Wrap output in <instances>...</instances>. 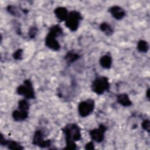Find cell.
Segmentation results:
<instances>
[{
    "mask_svg": "<svg viewBox=\"0 0 150 150\" xmlns=\"http://www.w3.org/2000/svg\"><path fill=\"white\" fill-rule=\"evenodd\" d=\"M8 149H16V150H22L24 149V147L22 146L19 142H17L14 140H9L6 145Z\"/></svg>",
    "mask_w": 150,
    "mask_h": 150,
    "instance_id": "e0dca14e",
    "label": "cell"
},
{
    "mask_svg": "<svg viewBox=\"0 0 150 150\" xmlns=\"http://www.w3.org/2000/svg\"><path fill=\"white\" fill-rule=\"evenodd\" d=\"M6 10L9 13H10L11 15L16 16V17H20L21 16V13L19 11V9L18 8L14 5H9L6 7Z\"/></svg>",
    "mask_w": 150,
    "mask_h": 150,
    "instance_id": "d6986e66",
    "label": "cell"
},
{
    "mask_svg": "<svg viewBox=\"0 0 150 150\" xmlns=\"http://www.w3.org/2000/svg\"><path fill=\"white\" fill-rule=\"evenodd\" d=\"M32 144L42 148L50 147L52 144L51 139H45V135L41 129H37L34 132Z\"/></svg>",
    "mask_w": 150,
    "mask_h": 150,
    "instance_id": "52a82bcc",
    "label": "cell"
},
{
    "mask_svg": "<svg viewBox=\"0 0 150 150\" xmlns=\"http://www.w3.org/2000/svg\"><path fill=\"white\" fill-rule=\"evenodd\" d=\"M12 117L15 121H23L28 118L29 111L21 110L18 108L12 111Z\"/></svg>",
    "mask_w": 150,
    "mask_h": 150,
    "instance_id": "30bf717a",
    "label": "cell"
},
{
    "mask_svg": "<svg viewBox=\"0 0 150 150\" xmlns=\"http://www.w3.org/2000/svg\"><path fill=\"white\" fill-rule=\"evenodd\" d=\"M107 130V127L104 124H100L96 128L89 131V135L93 141L101 143L104 139V135Z\"/></svg>",
    "mask_w": 150,
    "mask_h": 150,
    "instance_id": "ba28073f",
    "label": "cell"
},
{
    "mask_svg": "<svg viewBox=\"0 0 150 150\" xmlns=\"http://www.w3.org/2000/svg\"><path fill=\"white\" fill-rule=\"evenodd\" d=\"M100 66L105 69H110L111 67L112 63V59L109 54H105L102 56L99 60Z\"/></svg>",
    "mask_w": 150,
    "mask_h": 150,
    "instance_id": "5bb4252c",
    "label": "cell"
},
{
    "mask_svg": "<svg viewBox=\"0 0 150 150\" xmlns=\"http://www.w3.org/2000/svg\"><path fill=\"white\" fill-rule=\"evenodd\" d=\"M95 101L92 98H88L80 102L78 104V112L80 117H86L94 111Z\"/></svg>",
    "mask_w": 150,
    "mask_h": 150,
    "instance_id": "8992f818",
    "label": "cell"
},
{
    "mask_svg": "<svg viewBox=\"0 0 150 150\" xmlns=\"http://www.w3.org/2000/svg\"><path fill=\"white\" fill-rule=\"evenodd\" d=\"M23 49H18L15 50L13 53L12 54V57L15 60H20L22 59L23 55Z\"/></svg>",
    "mask_w": 150,
    "mask_h": 150,
    "instance_id": "44dd1931",
    "label": "cell"
},
{
    "mask_svg": "<svg viewBox=\"0 0 150 150\" xmlns=\"http://www.w3.org/2000/svg\"><path fill=\"white\" fill-rule=\"evenodd\" d=\"M85 149L87 150H90V149H94L95 148L94 146V144L93 142V141H90L88 142H87L86 145H85V147H84Z\"/></svg>",
    "mask_w": 150,
    "mask_h": 150,
    "instance_id": "603a6c76",
    "label": "cell"
},
{
    "mask_svg": "<svg viewBox=\"0 0 150 150\" xmlns=\"http://www.w3.org/2000/svg\"><path fill=\"white\" fill-rule=\"evenodd\" d=\"M117 101L119 104L125 107H129L132 104L129 96L125 93L118 94L117 96Z\"/></svg>",
    "mask_w": 150,
    "mask_h": 150,
    "instance_id": "7c38bea8",
    "label": "cell"
},
{
    "mask_svg": "<svg viewBox=\"0 0 150 150\" xmlns=\"http://www.w3.org/2000/svg\"><path fill=\"white\" fill-rule=\"evenodd\" d=\"M99 28L102 32H103L106 36H108L112 35L114 33V29L112 26L106 22H103L100 23Z\"/></svg>",
    "mask_w": 150,
    "mask_h": 150,
    "instance_id": "9a60e30c",
    "label": "cell"
},
{
    "mask_svg": "<svg viewBox=\"0 0 150 150\" xmlns=\"http://www.w3.org/2000/svg\"><path fill=\"white\" fill-rule=\"evenodd\" d=\"M69 13L67 8L64 6H58L54 9V13L56 17L60 22L66 21Z\"/></svg>",
    "mask_w": 150,
    "mask_h": 150,
    "instance_id": "8fae6325",
    "label": "cell"
},
{
    "mask_svg": "<svg viewBox=\"0 0 150 150\" xmlns=\"http://www.w3.org/2000/svg\"><path fill=\"white\" fill-rule=\"evenodd\" d=\"M146 97H147V98L149 100V88H148L146 92Z\"/></svg>",
    "mask_w": 150,
    "mask_h": 150,
    "instance_id": "cb8c5ba5",
    "label": "cell"
},
{
    "mask_svg": "<svg viewBox=\"0 0 150 150\" xmlns=\"http://www.w3.org/2000/svg\"><path fill=\"white\" fill-rule=\"evenodd\" d=\"M108 12L116 20H121L126 15L125 10L118 5H113L108 9Z\"/></svg>",
    "mask_w": 150,
    "mask_h": 150,
    "instance_id": "9c48e42d",
    "label": "cell"
},
{
    "mask_svg": "<svg viewBox=\"0 0 150 150\" xmlns=\"http://www.w3.org/2000/svg\"><path fill=\"white\" fill-rule=\"evenodd\" d=\"M110 88V83L108 77L106 76H97L93 81L91 86L92 91L97 95H101Z\"/></svg>",
    "mask_w": 150,
    "mask_h": 150,
    "instance_id": "3957f363",
    "label": "cell"
},
{
    "mask_svg": "<svg viewBox=\"0 0 150 150\" xmlns=\"http://www.w3.org/2000/svg\"><path fill=\"white\" fill-rule=\"evenodd\" d=\"M38 29L35 26H32L29 28L28 30V36L30 39H33L35 38L38 33Z\"/></svg>",
    "mask_w": 150,
    "mask_h": 150,
    "instance_id": "ffe728a7",
    "label": "cell"
},
{
    "mask_svg": "<svg viewBox=\"0 0 150 150\" xmlns=\"http://www.w3.org/2000/svg\"><path fill=\"white\" fill-rule=\"evenodd\" d=\"M137 49L141 53H147L149 49V46L146 40L141 39L138 42Z\"/></svg>",
    "mask_w": 150,
    "mask_h": 150,
    "instance_id": "2e32d148",
    "label": "cell"
},
{
    "mask_svg": "<svg viewBox=\"0 0 150 150\" xmlns=\"http://www.w3.org/2000/svg\"><path fill=\"white\" fill-rule=\"evenodd\" d=\"M65 137L66 146L63 149H76V141L81 139V133L80 127L76 123H70L62 128Z\"/></svg>",
    "mask_w": 150,
    "mask_h": 150,
    "instance_id": "6da1fadb",
    "label": "cell"
},
{
    "mask_svg": "<svg viewBox=\"0 0 150 150\" xmlns=\"http://www.w3.org/2000/svg\"><path fill=\"white\" fill-rule=\"evenodd\" d=\"M80 58V55L74 50H70L67 52L64 57V59L67 64H71Z\"/></svg>",
    "mask_w": 150,
    "mask_h": 150,
    "instance_id": "4fadbf2b",
    "label": "cell"
},
{
    "mask_svg": "<svg viewBox=\"0 0 150 150\" xmlns=\"http://www.w3.org/2000/svg\"><path fill=\"white\" fill-rule=\"evenodd\" d=\"M29 107H30V105H29V103L27 99L23 98V99L20 100L18 101V109L29 111Z\"/></svg>",
    "mask_w": 150,
    "mask_h": 150,
    "instance_id": "ac0fdd59",
    "label": "cell"
},
{
    "mask_svg": "<svg viewBox=\"0 0 150 150\" xmlns=\"http://www.w3.org/2000/svg\"><path fill=\"white\" fill-rule=\"evenodd\" d=\"M142 128L146 131L147 132H149L150 131V121L149 119H145L143 120L141 124Z\"/></svg>",
    "mask_w": 150,
    "mask_h": 150,
    "instance_id": "7402d4cb",
    "label": "cell"
},
{
    "mask_svg": "<svg viewBox=\"0 0 150 150\" xmlns=\"http://www.w3.org/2000/svg\"><path fill=\"white\" fill-rule=\"evenodd\" d=\"M63 34L62 28L59 25H53L49 29L47 35L45 39V43L47 47L53 50L58 51L60 49L61 46L56 39V38Z\"/></svg>",
    "mask_w": 150,
    "mask_h": 150,
    "instance_id": "7a4b0ae2",
    "label": "cell"
},
{
    "mask_svg": "<svg viewBox=\"0 0 150 150\" xmlns=\"http://www.w3.org/2000/svg\"><path fill=\"white\" fill-rule=\"evenodd\" d=\"M16 93L25 97L27 100L35 99V92L31 80L29 79H25L23 84H21L16 88Z\"/></svg>",
    "mask_w": 150,
    "mask_h": 150,
    "instance_id": "277c9868",
    "label": "cell"
},
{
    "mask_svg": "<svg viewBox=\"0 0 150 150\" xmlns=\"http://www.w3.org/2000/svg\"><path fill=\"white\" fill-rule=\"evenodd\" d=\"M83 19V16L80 12L74 10L69 13L64 21L65 26L72 32L76 31L79 27L80 22Z\"/></svg>",
    "mask_w": 150,
    "mask_h": 150,
    "instance_id": "5b68a950",
    "label": "cell"
}]
</instances>
